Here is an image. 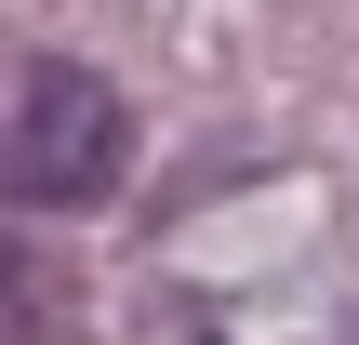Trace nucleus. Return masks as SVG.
Here are the masks:
<instances>
[{
    "mask_svg": "<svg viewBox=\"0 0 359 345\" xmlns=\"http://www.w3.org/2000/svg\"><path fill=\"white\" fill-rule=\"evenodd\" d=\"M67 319H80L67 266L27 253V239H0V345H67Z\"/></svg>",
    "mask_w": 359,
    "mask_h": 345,
    "instance_id": "nucleus-2",
    "label": "nucleus"
},
{
    "mask_svg": "<svg viewBox=\"0 0 359 345\" xmlns=\"http://www.w3.org/2000/svg\"><path fill=\"white\" fill-rule=\"evenodd\" d=\"M333 345H359V319H346V332H333Z\"/></svg>",
    "mask_w": 359,
    "mask_h": 345,
    "instance_id": "nucleus-3",
    "label": "nucleus"
},
{
    "mask_svg": "<svg viewBox=\"0 0 359 345\" xmlns=\"http://www.w3.org/2000/svg\"><path fill=\"white\" fill-rule=\"evenodd\" d=\"M120 160H133V106L93 66L40 53L27 93H13V120H0V199L13 213H93L120 186Z\"/></svg>",
    "mask_w": 359,
    "mask_h": 345,
    "instance_id": "nucleus-1",
    "label": "nucleus"
}]
</instances>
